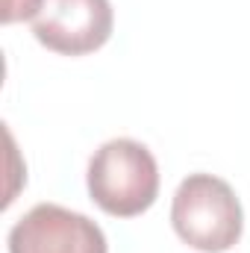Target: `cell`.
I'll use <instances>...</instances> for the list:
<instances>
[{
	"label": "cell",
	"instance_id": "2",
	"mask_svg": "<svg viewBox=\"0 0 250 253\" xmlns=\"http://www.w3.org/2000/svg\"><path fill=\"white\" fill-rule=\"evenodd\" d=\"M171 224L188 248L224 253L239 245L245 212L227 180L215 174H188L174 194Z\"/></svg>",
	"mask_w": 250,
	"mask_h": 253
},
{
	"label": "cell",
	"instance_id": "4",
	"mask_svg": "<svg viewBox=\"0 0 250 253\" xmlns=\"http://www.w3.org/2000/svg\"><path fill=\"white\" fill-rule=\"evenodd\" d=\"M9 253H109V245L91 218L39 203L9 230Z\"/></svg>",
	"mask_w": 250,
	"mask_h": 253
},
{
	"label": "cell",
	"instance_id": "5",
	"mask_svg": "<svg viewBox=\"0 0 250 253\" xmlns=\"http://www.w3.org/2000/svg\"><path fill=\"white\" fill-rule=\"evenodd\" d=\"M44 9V0H3V24H18V21H36L39 12Z\"/></svg>",
	"mask_w": 250,
	"mask_h": 253
},
{
	"label": "cell",
	"instance_id": "3",
	"mask_svg": "<svg viewBox=\"0 0 250 253\" xmlns=\"http://www.w3.org/2000/svg\"><path fill=\"white\" fill-rule=\"evenodd\" d=\"M115 27L109 0H44L33 21V36L53 53L85 56L100 50Z\"/></svg>",
	"mask_w": 250,
	"mask_h": 253
},
{
	"label": "cell",
	"instance_id": "1",
	"mask_svg": "<svg viewBox=\"0 0 250 253\" xmlns=\"http://www.w3.org/2000/svg\"><path fill=\"white\" fill-rule=\"evenodd\" d=\"M88 194L112 218H135L156 203L159 165L135 138L100 144L88 162Z\"/></svg>",
	"mask_w": 250,
	"mask_h": 253
}]
</instances>
